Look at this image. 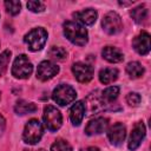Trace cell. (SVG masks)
<instances>
[{
	"mask_svg": "<svg viewBox=\"0 0 151 151\" xmlns=\"http://www.w3.org/2000/svg\"><path fill=\"white\" fill-rule=\"evenodd\" d=\"M64 34L72 44L78 46H84L88 40L87 31L83 25H80L77 21L64 22Z\"/></svg>",
	"mask_w": 151,
	"mask_h": 151,
	"instance_id": "obj_1",
	"label": "cell"
},
{
	"mask_svg": "<svg viewBox=\"0 0 151 151\" xmlns=\"http://www.w3.org/2000/svg\"><path fill=\"white\" fill-rule=\"evenodd\" d=\"M47 40V32L42 27H37L31 29L24 38V41L28 46V48L33 52L40 51Z\"/></svg>",
	"mask_w": 151,
	"mask_h": 151,
	"instance_id": "obj_2",
	"label": "cell"
},
{
	"mask_svg": "<svg viewBox=\"0 0 151 151\" xmlns=\"http://www.w3.org/2000/svg\"><path fill=\"white\" fill-rule=\"evenodd\" d=\"M42 133H44V127H42L41 123L38 119H31L25 125L22 138H24L25 143L34 145L41 139Z\"/></svg>",
	"mask_w": 151,
	"mask_h": 151,
	"instance_id": "obj_3",
	"label": "cell"
},
{
	"mask_svg": "<svg viewBox=\"0 0 151 151\" xmlns=\"http://www.w3.org/2000/svg\"><path fill=\"white\" fill-rule=\"evenodd\" d=\"M76 97H77L76 90L72 86L66 85V84H61V85L57 86L52 93L53 100L60 106H65V105L74 101Z\"/></svg>",
	"mask_w": 151,
	"mask_h": 151,
	"instance_id": "obj_4",
	"label": "cell"
},
{
	"mask_svg": "<svg viewBox=\"0 0 151 151\" xmlns=\"http://www.w3.org/2000/svg\"><path fill=\"white\" fill-rule=\"evenodd\" d=\"M32 71H33V65L28 60L27 55L20 54L15 58V60L13 63V66H12V74L15 78L26 79L31 76Z\"/></svg>",
	"mask_w": 151,
	"mask_h": 151,
	"instance_id": "obj_5",
	"label": "cell"
},
{
	"mask_svg": "<svg viewBox=\"0 0 151 151\" xmlns=\"http://www.w3.org/2000/svg\"><path fill=\"white\" fill-rule=\"evenodd\" d=\"M44 124L46 129L52 132L59 130L63 124V117L60 111L52 105H47L44 109Z\"/></svg>",
	"mask_w": 151,
	"mask_h": 151,
	"instance_id": "obj_6",
	"label": "cell"
},
{
	"mask_svg": "<svg viewBox=\"0 0 151 151\" xmlns=\"http://www.w3.org/2000/svg\"><path fill=\"white\" fill-rule=\"evenodd\" d=\"M101 26L107 34H117L123 28V22L120 17L116 12H109L104 15L101 20Z\"/></svg>",
	"mask_w": 151,
	"mask_h": 151,
	"instance_id": "obj_7",
	"label": "cell"
},
{
	"mask_svg": "<svg viewBox=\"0 0 151 151\" xmlns=\"http://www.w3.org/2000/svg\"><path fill=\"white\" fill-rule=\"evenodd\" d=\"M59 72V66L50 60H44L38 65L37 68V78L46 81L51 78H53L54 76H57V73Z\"/></svg>",
	"mask_w": 151,
	"mask_h": 151,
	"instance_id": "obj_8",
	"label": "cell"
},
{
	"mask_svg": "<svg viewBox=\"0 0 151 151\" xmlns=\"http://www.w3.org/2000/svg\"><path fill=\"white\" fill-rule=\"evenodd\" d=\"M72 72L76 79L80 83H88L93 78V70L91 66L84 63H74L72 66Z\"/></svg>",
	"mask_w": 151,
	"mask_h": 151,
	"instance_id": "obj_9",
	"label": "cell"
},
{
	"mask_svg": "<svg viewBox=\"0 0 151 151\" xmlns=\"http://www.w3.org/2000/svg\"><path fill=\"white\" fill-rule=\"evenodd\" d=\"M145 133H146V131H145L144 124L142 122H138L131 131V134L129 138V149L132 151L136 150L142 144L143 139L145 138Z\"/></svg>",
	"mask_w": 151,
	"mask_h": 151,
	"instance_id": "obj_10",
	"label": "cell"
},
{
	"mask_svg": "<svg viewBox=\"0 0 151 151\" xmlns=\"http://www.w3.org/2000/svg\"><path fill=\"white\" fill-rule=\"evenodd\" d=\"M107 137H109V140L111 142L112 145H116V146L120 145L124 142L125 137H126V129H125V126L122 123L113 124L109 129V131H107Z\"/></svg>",
	"mask_w": 151,
	"mask_h": 151,
	"instance_id": "obj_11",
	"label": "cell"
},
{
	"mask_svg": "<svg viewBox=\"0 0 151 151\" xmlns=\"http://www.w3.org/2000/svg\"><path fill=\"white\" fill-rule=\"evenodd\" d=\"M109 126V120L107 118L104 117H97L94 119H92L85 127V133L88 136H93V134H100L103 133Z\"/></svg>",
	"mask_w": 151,
	"mask_h": 151,
	"instance_id": "obj_12",
	"label": "cell"
},
{
	"mask_svg": "<svg viewBox=\"0 0 151 151\" xmlns=\"http://www.w3.org/2000/svg\"><path fill=\"white\" fill-rule=\"evenodd\" d=\"M133 48L140 55H146L150 52V34L143 31L139 35H137L133 40Z\"/></svg>",
	"mask_w": 151,
	"mask_h": 151,
	"instance_id": "obj_13",
	"label": "cell"
},
{
	"mask_svg": "<svg viewBox=\"0 0 151 151\" xmlns=\"http://www.w3.org/2000/svg\"><path fill=\"white\" fill-rule=\"evenodd\" d=\"M97 17H98L97 11L93 9V8H86V9H83L80 12L73 13V18L77 21H79L84 25H87V26L93 25L97 20Z\"/></svg>",
	"mask_w": 151,
	"mask_h": 151,
	"instance_id": "obj_14",
	"label": "cell"
},
{
	"mask_svg": "<svg viewBox=\"0 0 151 151\" xmlns=\"http://www.w3.org/2000/svg\"><path fill=\"white\" fill-rule=\"evenodd\" d=\"M85 114V105L83 101H76L70 109V119L74 126H79Z\"/></svg>",
	"mask_w": 151,
	"mask_h": 151,
	"instance_id": "obj_15",
	"label": "cell"
},
{
	"mask_svg": "<svg viewBox=\"0 0 151 151\" xmlns=\"http://www.w3.org/2000/svg\"><path fill=\"white\" fill-rule=\"evenodd\" d=\"M101 55H103V58L105 60H107L109 63H112V64L120 63L124 59L123 52L119 48L113 47V46H106V47H104L103 51H101Z\"/></svg>",
	"mask_w": 151,
	"mask_h": 151,
	"instance_id": "obj_16",
	"label": "cell"
},
{
	"mask_svg": "<svg viewBox=\"0 0 151 151\" xmlns=\"http://www.w3.org/2000/svg\"><path fill=\"white\" fill-rule=\"evenodd\" d=\"M86 101H87V111H88L87 114H93V113H97V112L101 111L104 109V105H105L101 96H98L97 92L91 93L86 98Z\"/></svg>",
	"mask_w": 151,
	"mask_h": 151,
	"instance_id": "obj_17",
	"label": "cell"
},
{
	"mask_svg": "<svg viewBox=\"0 0 151 151\" xmlns=\"http://www.w3.org/2000/svg\"><path fill=\"white\" fill-rule=\"evenodd\" d=\"M117 78H118V70L117 68L105 67V68L100 70V72H99V80L104 85H109V84L113 83Z\"/></svg>",
	"mask_w": 151,
	"mask_h": 151,
	"instance_id": "obj_18",
	"label": "cell"
},
{
	"mask_svg": "<svg viewBox=\"0 0 151 151\" xmlns=\"http://www.w3.org/2000/svg\"><path fill=\"white\" fill-rule=\"evenodd\" d=\"M126 72H127V74L130 76V78L137 79V78H139V77L143 76V73H144V67H143L142 64L138 63V61H131V63H129L127 66H126Z\"/></svg>",
	"mask_w": 151,
	"mask_h": 151,
	"instance_id": "obj_19",
	"label": "cell"
},
{
	"mask_svg": "<svg viewBox=\"0 0 151 151\" xmlns=\"http://www.w3.org/2000/svg\"><path fill=\"white\" fill-rule=\"evenodd\" d=\"M14 110L18 114H26V113H32L37 110V106L33 103H28L26 100H18Z\"/></svg>",
	"mask_w": 151,
	"mask_h": 151,
	"instance_id": "obj_20",
	"label": "cell"
},
{
	"mask_svg": "<svg viewBox=\"0 0 151 151\" xmlns=\"http://www.w3.org/2000/svg\"><path fill=\"white\" fill-rule=\"evenodd\" d=\"M119 94V87L118 86H109L101 92V98L104 103H112L117 99Z\"/></svg>",
	"mask_w": 151,
	"mask_h": 151,
	"instance_id": "obj_21",
	"label": "cell"
},
{
	"mask_svg": "<svg viewBox=\"0 0 151 151\" xmlns=\"http://www.w3.org/2000/svg\"><path fill=\"white\" fill-rule=\"evenodd\" d=\"M130 15L132 17V19L136 21V22H142L146 19L147 17V9L145 8V6H138L133 9H131L130 12Z\"/></svg>",
	"mask_w": 151,
	"mask_h": 151,
	"instance_id": "obj_22",
	"label": "cell"
},
{
	"mask_svg": "<svg viewBox=\"0 0 151 151\" xmlns=\"http://www.w3.org/2000/svg\"><path fill=\"white\" fill-rule=\"evenodd\" d=\"M48 55L54 59V60H64L67 58V52L65 48L63 47H58V46H53L51 47V50L48 51Z\"/></svg>",
	"mask_w": 151,
	"mask_h": 151,
	"instance_id": "obj_23",
	"label": "cell"
},
{
	"mask_svg": "<svg viewBox=\"0 0 151 151\" xmlns=\"http://www.w3.org/2000/svg\"><path fill=\"white\" fill-rule=\"evenodd\" d=\"M11 51L6 50L4 51L1 54H0V77L5 74L6 70H7V66H8V63H9V59H11Z\"/></svg>",
	"mask_w": 151,
	"mask_h": 151,
	"instance_id": "obj_24",
	"label": "cell"
},
{
	"mask_svg": "<svg viewBox=\"0 0 151 151\" xmlns=\"http://www.w3.org/2000/svg\"><path fill=\"white\" fill-rule=\"evenodd\" d=\"M51 151H72V146L70 145L68 142H66L64 139H57L52 144Z\"/></svg>",
	"mask_w": 151,
	"mask_h": 151,
	"instance_id": "obj_25",
	"label": "cell"
},
{
	"mask_svg": "<svg viewBox=\"0 0 151 151\" xmlns=\"http://www.w3.org/2000/svg\"><path fill=\"white\" fill-rule=\"evenodd\" d=\"M5 7H6V11L12 14V15H15L20 12V8H21V4L19 1H15V0H7L5 1Z\"/></svg>",
	"mask_w": 151,
	"mask_h": 151,
	"instance_id": "obj_26",
	"label": "cell"
},
{
	"mask_svg": "<svg viewBox=\"0 0 151 151\" xmlns=\"http://www.w3.org/2000/svg\"><path fill=\"white\" fill-rule=\"evenodd\" d=\"M27 8L34 13H39V12H42L45 9V4L41 1H28Z\"/></svg>",
	"mask_w": 151,
	"mask_h": 151,
	"instance_id": "obj_27",
	"label": "cell"
},
{
	"mask_svg": "<svg viewBox=\"0 0 151 151\" xmlns=\"http://www.w3.org/2000/svg\"><path fill=\"white\" fill-rule=\"evenodd\" d=\"M126 101L130 106H138L140 103V96L136 92H131L126 96Z\"/></svg>",
	"mask_w": 151,
	"mask_h": 151,
	"instance_id": "obj_28",
	"label": "cell"
},
{
	"mask_svg": "<svg viewBox=\"0 0 151 151\" xmlns=\"http://www.w3.org/2000/svg\"><path fill=\"white\" fill-rule=\"evenodd\" d=\"M5 126H6V120H5V118L2 116H0V134L4 132Z\"/></svg>",
	"mask_w": 151,
	"mask_h": 151,
	"instance_id": "obj_29",
	"label": "cell"
},
{
	"mask_svg": "<svg viewBox=\"0 0 151 151\" xmlns=\"http://www.w3.org/2000/svg\"><path fill=\"white\" fill-rule=\"evenodd\" d=\"M86 151H99V149H98L97 146H90Z\"/></svg>",
	"mask_w": 151,
	"mask_h": 151,
	"instance_id": "obj_30",
	"label": "cell"
},
{
	"mask_svg": "<svg viewBox=\"0 0 151 151\" xmlns=\"http://www.w3.org/2000/svg\"><path fill=\"white\" fill-rule=\"evenodd\" d=\"M39 151H46V150H44V149H41V150H39Z\"/></svg>",
	"mask_w": 151,
	"mask_h": 151,
	"instance_id": "obj_31",
	"label": "cell"
},
{
	"mask_svg": "<svg viewBox=\"0 0 151 151\" xmlns=\"http://www.w3.org/2000/svg\"><path fill=\"white\" fill-rule=\"evenodd\" d=\"M0 96H1V93H0Z\"/></svg>",
	"mask_w": 151,
	"mask_h": 151,
	"instance_id": "obj_32",
	"label": "cell"
}]
</instances>
